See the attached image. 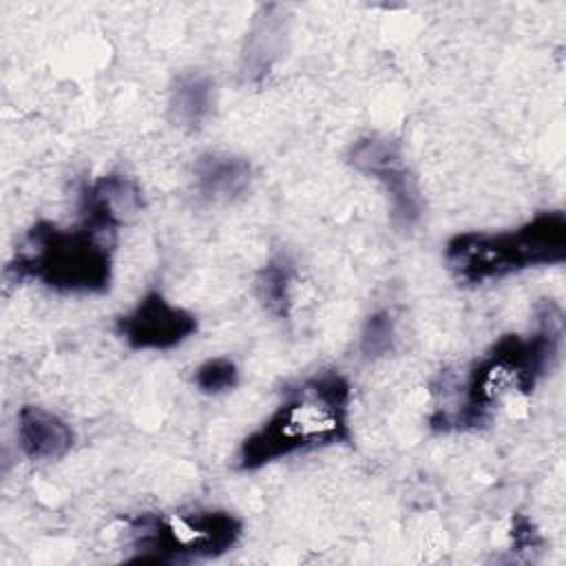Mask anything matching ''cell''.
Instances as JSON below:
<instances>
[{
  "label": "cell",
  "mask_w": 566,
  "mask_h": 566,
  "mask_svg": "<svg viewBox=\"0 0 566 566\" xmlns=\"http://www.w3.org/2000/svg\"><path fill=\"white\" fill-rule=\"evenodd\" d=\"M564 318L553 301L537 305L535 327L526 334H504L480 356L462 382L453 407L436 409V431H467L486 424L513 396H528L546 378L562 352Z\"/></svg>",
  "instance_id": "cell-1"
},
{
  "label": "cell",
  "mask_w": 566,
  "mask_h": 566,
  "mask_svg": "<svg viewBox=\"0 0 566 566\" xmlns=\"http://www.w3.org/2000/svg\"><path fill=\"white\" fill-rule=\"evenodd\" d=\"M349 440L352 385L338 369H323L283 389L274 411L243 438L237 467L259 471L294 453Z\"/></svg>",
  "instance_id": "cell-2"
},
{
  "label": "cell",
  "mask_w": 566,
  "mask_h": 566,
  "mask_svg": "<svg viewBox=\"0 0 566 566\" xmlns=\"http://www.w3.org/2000/svg\"><path fill=\"white\" fill-rule=\"evenodd\" d=\"M115 243V234L84 221L62 228L42 219L22 234L4 276L11 283L35 281L60 294H104L113 281Z\"/></svg>",
  "instance_id": "cell-3"
},
{
  "label": "cell",
  "mask_w": 566,
  "mask_h": 566,
  "mask_svg": "<svg viewBox=\"0 0 566 566\" xmlns=\"http://www.w3.org/2000/svg\"><path fill=\"white\" fill-rule=\"evenodd\" d=\"M566 261V214L544 210L511 230H471L444 245V263L455 281L482 285L533 268Z\"/></svg>",
  "instance_id": "cell-4"
},
{
  "label": "cell",
  "mask_w": 566,
  "mask_h": 566,
  "mask_svg": "<svg viewBox=\"0 0 566 566\" xmlns=\"http://www.w3.org/2000/svg\"><path fill=\"white\" fill-rule=\"evenodd\" d=\"M135 555L130 562L179 564L217 559L232 551L243 522L226 509H197L179 513H137L124 520Z\"/></svg>",
  "instance_id": "cell-5"
},
{
  "label": "cell",
  "mask_w": 566,
  "mask_h": 566,
  "mask_svg": "<svg viewBox=\"0 0 566 566\" xmlns=\"http://www.w3.org/2000/svg\"><path fill=\"white\" fill-rule=\"evenodd\" d=\"M347 161L354 170L382 186L391 206V219L400 230H409L420 221V188L398 142L385 135H365L349 146Z\"/></svg>",
  "instance_id": "cell-6"
},
{
  "label": "cell",
  "mask_w": 566,
  "mask_h": 566,
  "mask_svg": "<svg viewBox=\"0 0 566 566\" xmlns=\"http://www.w3.org/2000/svg\"><path fill=\"white\" fill-rule=\"evenodd\" d=\"M199 327L197 316L148 290L126 314L117 316V336L135 352H168L186 343Z\"/></svg>",
  "instance_id": "cell-7"
},
{
  "label": "cell",
  "mask_w": 566,
  "mask_h": 566,
  "mask_svg": "<svg viewBox=\"0 0 566 566\" xmlns=\"http://www.w3.org/2000/svg\"><path fill=\"white\" fill-rule=\"evenodd\" d=\"M144 208V192L139 184L122 172L102 175L80 190V214L84 223L106 234L119 232Z\"/></svg>",
  "instance_id": "cell-8"
},
{
  "label": "cell",
  "mask_w": 566,
  "mask_h": 566,
  "mask_svg": "<svg viewBox=\"0 0 566 566\" xmlns=\"http://www.w3.org/2000/svg\"><path fill=\"white\" fill-rule=\"evenodd\" d=\"M15 422L18 449L24 458L33 462L62 460L75 444V433L71 424L62 416L44 407H20Z\"/></svg>",
  "instance_id": "cell-9"
},
{
  "label": "cell",
  "mask_w": 566,
  "mask_h": 566,
  "mask_svg": "<svg viewBox=\"0 0 566 566\" xmlns=\"http://www.w3.org/2000/svg\"><path fill=\"white\" fill-rule=\"evenodd\" d=\"M195 190L201 199L212 203H228L243 197L252 181V166L248 159L230 153H203L195 166Z\"/></svg>",
  "instance_id": "cell-10"
},
{
  "label": "cell",
  "mask_w": 566,
  "mask_h": 566,
  "mask_svg": "<svg viewBox=\"0 0 566 566\" xmlns=\"http://www.w3.org/2000/svg\"><path fill=\"white\" fill-rule=\"evenodd\" d=\"M214 108V82L201 71H184L175 77L168 95V113L181 128L197 130Z\"/></svg>",
  "instance_id": "cell-11"
},
{
  "label": "cell",
  "mask_w": 566,
  "mask_h": 566,
  "mask_svg": "<svg viewBox=\"0 0 566 566\" xmlns=\"http://www.w3.org/2000/svg\"><path fill=\"white\" fill-rule=\"evenodd\" d=\"M294 265L285 256L270 259L256 274L254 287L261 305L276 318L290 316Z\"/></svg>",
  "instance_id": "cell-12"
},
{
  "label": "cell",
  "mask_w": 566,
  "mask_h": 566,
  "mask_svg": "<svg viewBox=\"0 0 566 566\" xmlns=\"http://www.w3.org/2000/svg\"><path fill=\"white\" fill-rule=\"evenodd\" d=\"M192 385L208 396H219L226 391H232L239 385V367L228 356H214L203 360L195 374Z\"/></svg>",
  "instance_id": "cell-13"
},
{
  "label": "cell",
  "mask_w": 566,
  "mask_h": 566,
  "mask_svg": "<svg viewBox=\"0 0 566 566\" xmlns=\"http://www.w3.org/2000/svg\"><path fill=\"white\" fill-rule=\"evenodd\" d=\"M394 345V321L389 312H374L367 316L360 332V352L365 358L382 356Z\"/></svg>",
  "instance_id": "cell-14"
}]
</instances>
